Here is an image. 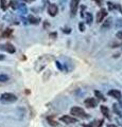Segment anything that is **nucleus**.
Wrapping results in <instances>:
<instances>
[{
	"instance_id": "1",
	"label": "nucleus",
	"mask_w": 122,
	"mask_h": 127,
	"mask_svg": "<svg viewBox=\"0 0 122 127\" xmlns=\"http://www.w3.org/2000/svg\"><path fill=\"white\" fill-rule=\"evenodd\" d=\"M51 60H53V57L51 55H44V56H41L39 59L37 60V63H36V66L40 65L38 68H36V71H40V70H43L44 68L47 66V64H49V62H51Z\"/></svg>"
},
{
	"instance_id": "2",
	"label": "nucleus",
	"mask_w": 122,
	"mask_h": 127,
	"mask_svg": "<svg viewBox=\"0 0 122 127\" xmlns=\"http://www.w3.org/2000/svg\"><path fill=\"white\" fill-rule=\"evenodd\" d=\"M0 101L4 104H11V103H14V102L17 101V96L13 93H9V92H6V93L1 94V96H0Z\"/></svg>"
},
{
	"instance_id": "3",
	"label": "nucleus",
	"mask_w": 122,
	"mask_h": 127,
	"mask_svg": "<svg viewBox=\"0 0 122 127\" xmlns=\"http://www.w3.org/2000/svg\"><path fill=\"white\" fill-rule=\"evenodd\" d=\"M70 113L73 114V116H77V118H82V119L88 118V114L83 110L82 108H80V107H72L70 109Z\"/></svg>"
},
{
	"instance_id": "4",
	"label": "nucleus",
	"mask_w": 122,
	"mask_h": 127,
	"mask_svg": "<svg viewBox=\"0 0 122 127\" xmlns=\"http://www.w3.org/2000/svg\"><path fill=\"white\" fill-rule=\"evenodd\" d=\"M84 104L87 108H94V107L98 106L96 99H94V97H88V99H86L84 102Z\"/></svg>"
},
{
	"instance_id": "5",
	"label": "nucleus",
	"mask_w": 122,
	"mask_h": 127,
	"mask_svg": "<svg viewBox=\"0 0 122 127\" xmlns=\"http://www.w3.org/2000/svg\"><path fill=\"white\" fill-rule=\"evenodd\" d=\"M106 16H107V11H106L105 9H101L99 12H98V14H97V22L98 23L102 22V21H103V19L105 18Z\"/></svg>"
},
{
	"instance_id": "6",
	"label": "nucleus",
	"mask_w": 122,
	"mask_h": 127,
	"mask_svg": "<svg viewBox=\"0 0 122 127\" xmlns=\"http://www.w3.org/2000/svg\"><path fill=\"white\" fill-rule=\"evenodd\" d=\"M57 12H58V9H57L56 4H54V3L49 4V6H48V13H49V15L52 16V17H54V16H56Z\"/></svg>"
},
{
	"instance_id": "7",
	"label": "nucleus",
	"mask_w": 122,
	"mask_h": 127,
	"mask_svg": "<svg viewBox=\"0 0 122 127\" xmlns=\"http://www.w3.org/2000/svg\"><path fill=\"white\" fill-rule=\"evenodd\" d=\"M61 121L64 122L66 124H74L78 122V120L70 116H61Z\"/></svg>"
},
{
	"instance_id": "8",
	"label": "nucleus",
	"mask_w": 122,
	"mask_h": 127,
	"mask_svg": "<svg viewBox=\"0 0 122 127\" xmlns=\"http://www.w3.org/2000/svg\"><path fill=\"white\" fill-rule=\"evenodd\" d=\"M79 3H80V0H71V4H70V12H71L72 16H74L75 13H77Z\"/></svg>"
},
{
	"instance_id": "9",
	"label": "nucleus",
	"mask_w": 122,
	"mask_h": 127,
	"mask_svg": "<svg viewBox=\"0 0 122 127\" xmlns=\"http://www.w3.org/2000/svg\"><path fill=\"white\" fill-rule=\"evenodd\" d=\"M108 94L111 95V96L115 97V99H117V100H120L121 97H122V95H121V92H120V91H118V90H116V89H114V90H111V91L108 92Z\"/></svg>"
},
{
	"instance_id": "10",
	"label": "nucleus",
	"mask_w": 122,
	"mask_h": 127,
	"mask_svg": "<svg viewBox=\"0 0 122 127\" xmlns=\"http://www.w3.org/2000/svg\"><path fill=\"white\" fill-rule=\"evenodd\" d=\"M1 49H4V50H6L9 53H14V52H15V48H14L13 46L11 45V43H6V46L1 47Z\"/></svg>"
},
{
	"instance_id": "11",
	"label": "nucleus",
	"mask_w": 122,
	"mask_h": 127,
	"mask_svg": "<svg viewBox=\"0 0 122 127\" xmlns=\"http://www.w3.org/2000/svg\"><path fill=\"white\" fill-rule=\"evenodd\" d=\"M100 109H101L102 114H103L104 116H106L107 119H109V111H108V108H107L106 106H104V105H102V106L100 107Z\"/></svg>"
},
{
	"instance_id": "12",
	"label": "nucleus",
	"mask_w": 122,
	"mask_h": 127,
	"mask_svg": "<svg viewBox=\"0 0 122 127\" xmlns=\"http://www.w3.org/2000/svg\"><path fill=\"white\" fill-rule=\"evenodd\" d=\"M111 23H113V19H111V18H108V19H107V20L105 21V22L102 24V29H108V28H111Z\"/></svg>"
},
{
	"instance_id": "13",
	"label": "nucleus",
	"mask_w": 122,
	"mask_h": 127,
	"mask_svg": "<svg viewBox=\"0 0 122 127\" xmlns=\"http://www.w3.org/2000/svg\"><path fill=\"white\" fill-rule=\"evenodd\" d=\"M29 21L32 24H37V23H39V18H36L34 16H29Z\"/></svg>"
},
{
	"instance_id": "14",
	"label": "nucleus",
	"mask_w": 122,
	"mask_h": 127,
	"mask_svg": "<svg viewBox=\"0 0 122 127\" xmlns=\"http://www.w3.org/2000/svg\"><path fill=\"white\" fill-rule=\"evenodd\" d=\"M86 17H85V18H86V23L87 24H91L92 23V15L90 13H86V15H85Z\"/></svg>"
},
{
	"instance_id": "15",
	"label": "nucleus",
	"mask_w": 122,
	"mask_h": 127,
	"mask_svg": "<svg viewBox=\"0 0 122 127\" xmlns=\"http://www.w3.org/2000/svg\"><path fill=\"white\" fill-rule=\"evenodd\" d=\"M47 120H48V123L50 124L51 126H57L58 125V123H57L56 121H54V120H53L52 116H49V118H47Z\"/></svg>"
},
{
	"instance_id": "16",
	"label": "nucleus",
	"mask_w": 122,
	"mask_h": 127,
	"mask_svg": "<svg viewBox=\"0 0 122 127\" xmlns=\"http://www.w3.org/2000/svg\"><path fill=\"white\" fill-rule=\"evenodd\" d=\"M12 32H13V31H12L11 29H6V30L4 31L3 33H2V37H6H6H10V36L12 35Z\"/></svg>"
},
{
	"instance_id": "17",
	"label": "nucleus",
	"mask_w": 122,
	"mask_h": 127,
	"mask_svg": "<svg viewBox=\"0 0 122 127\" xmlns=\"http://www.w3.org/2000/svg\"><path fill=\"white\" fill-rule=\"evenodd\" d=\"M94 95H96L97 97H99L100 100H102V101H106V99L104 97V95L102 94L100 91H94Z\"/></svg>"
},
{
	"instance_id": "18",
	"label": "nucleus",
	"mask_w": 122,
	"mask_h": 127,
	"mask_svg": "<svg viewBox=\"0 0 122 127\" xmlns=\"http://www.w3.org/2000/svg\"><path fill=\"white\" fill-rule=\"evenodd\" d=\"M9 80V76L6 74H0V82H6Z\"/></svg>"
},
{
	"instance_id": "19",
	"label": "nucleus",
	"mask_w": 122,
	"mask_h": 127,
	"mask_svg": "<svg viewBox=\"0 0 122 127\" xmlns=\"http://www.w3.org/2000/svg\"><path fill=\"white\" fill-rule=\"evenodd\" d=\"M0 4H1V9L3 10V11H6V0H1Z\"/></svg>"
},
{
	"instance_id": "20",
	"label": "nucleus",
	"mask_w": 122,
	"mask_h": 127,
	"mask_svg": "<svg viewBox=\"0 0 122 127\" xmlns=\"http://www.w3.org/2000/svg\"><path fill=\"white\" fill-rule=\"evenodd\" d=\"M114 111H115V112H117V114H118V116H121V111L119 110L118 105H116V104L114 105Z\"/></svg>"
},
{
	"instance_id": "21",
	"label": "nucleus",
	"mask_w": 122,
	"mask_h": 127,
	"mask_svg": "<svg viewBox=\"0 0 122 127\" xmlns=\"http://www.w3.org/2000/svg\"><path fill=\"white\" fill-rule=\"evenodd\" d=\"M116 26L117 28H122V19H118L116 21Z\"/></svg>"
},
{
	"instance_id": "22",
	"label": "nucleus",
	"mask_w": 122,
	"mask_h": 127,
	"mask_svg": "<svg viewBox=\"0 0 122 127\" xmlns=\"http://www.w3.org/2000/svg\"><path fill=\"white\" fill-rule=\"evenodd\" d=\"M19 9H20L21 11H22V13H23V14H26V13H27V9H26V5H24V4H20V5H19Z\"/></svg>"
},
{
	"instance_id": "23",
	"label": "nucleus",
	"mask_w": 122,
	"mask_h": 127,
	"mask_svg": "<svg viewBox=\"0 0 122 127\" xmlns=\"http://www.w3.org/2000/svg\"><path fill=\"white\" fill-rule=\"evenodd\" d=\"M79 29H80V31L83 32V31H85V26H84V23H80L79 24Z\"/></svg>"
},
{
	"instance_id": "24",
	"label": "nucleus",
	"mask_w": 122,
	"mask_h": 127,
	"mask_svg": "<svg viewBox=\"0 0 122 127\" xmlns=\"http://www.w3.org/2000/svg\"><path fill=\"white\" fill-rule=\"evenodd\" d=\"M117 37H118L119 39H122V31H120V32H118V33H117Z\"/></svg>"
},
{
	"instance_id": "25",
	"label": "nucleus",
	"mask_w": 122,
	"mask_h": 127,
	"mask_svg": "<svg viewBox=\"0 0 122 127\" xmlns=\"http://www.w3.org/2000/svg\"><path fill=\"white\" fill-rule=\"evenodd\" d=\"M63 32H64V33H67V34H69L70 32H71V30H70L69 28H66V29H64V30H63Z\"/></svg>"
},
{
	"instance_id": "26",
	"label": "nucleus",
	"mask_w": 122,
	"mask_h": 127,
	"mask_svg": "<svg viewBox=\"0 0 122 127\" xmlns=\"http://www.w3.org/2000/svg\"><path fill=\"white\" fill-rule=\"evenodd\" d=\"M56 36H57L56 33H51V34H50V37H51V38H55Z\"/></svg>"
},
{
	"instance_id": "27",
	"label": "nucleus",
	"mask_w": 122,
	"mask_h": 127,
	"mask_svg": "<svg viewBox=\"0 0 122 127\" xmlns=\"http://www.w3.org/2000/svg\"><path fill=\"white\" fill-rule=\"evenodd\" d=\"M56 66H57V67H58V68H60V69H61V70H62V69H63V67H62V66H61V63H60V62H56Z\"/></svg>"
},
{
	"instance_id": "28",
	"label": "nucleus",
	"mask_w": 122,
	"mask_h": 127,
	"mask_svg": "<svg viewBox=\"0 0 122 127\" xmlns=\"http://www.w3.org/2000/svg\"><path fill=\"white\" fill-rule=\"evenodd\" d=\"M107 4H108V6H109V9H111V10H113V9H114L113 3H111V2H108V3H107Z\"/></svg>"
},
{
	"instance_id": "29",
	"label": "nucleus",
	"mask_w": 122,
	"mask_h": 127,
	"mask_svg": "<svg viewBox=\"0 0 122 127\" xmlns=\"http://www.w3.org/2000/svg\"><path fill=\"white\" fill-rule=\"evenodd\" d=\"M94 1H96L98 4H101V2H102V0H94Z\"/></svg>"
},
{
	"instance_id": "30",
	"label": "nucleus",
	"mask_w": 122,
	"mask_h": 127,
	"mask_svg": "<svg viewBox=\"0 0 122 127\" xmlns=\"http://www.w3.org/2000/svg\"><path fill=\"white\" fill-rule=\"evenodd\" d=\"M2 59H4V55L0 54V60H2Z\"/></svg>"
},
{
	"instance_id": "31",
	"label": "nucleus",
	"mask_w": 122,
	"mask_h": 127,
	"mask_svg": "<svg viewBox=\"0 0 122 127\" xmlns=\"http://www.w3.org/2000/svg\"><path fill=\"white\" fill-rule=\"evenodd\" d=\"M107 127H117V126L114 125V124H109V125H107Z\"/></svg>"
}]
</instances>
